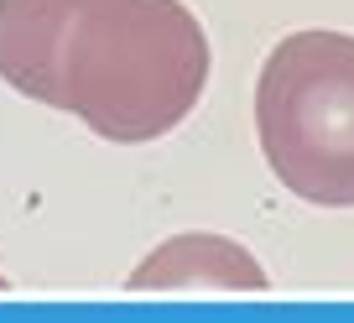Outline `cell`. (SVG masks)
I'll return each mask as SVG.
<instances>
[{"instance_id":"cell-1","label":"cell","mask_w":354,"mask_h":323,"mask_svg":"<svg viewBox=\"0 0 354 323\" xmlns=\"http://www.w3.org/2000/svg\"><path fill=\"white\" fill-rule=\"evenodd\" d=\"M209 63L203 21L183 0H0V78L115 146L188 120Z\"/></svg>"},{"instance_id":"cell-2","label":"cell","mask_w":354,"mask_h":323,"mask_svg":"<svg viewBox=\"0 0 354 323\" xmlns=\"http://www.w3.org/2000/svg\"><path fill=\"white\" fill-rule=\"evenodd\" d=\"M255 136L287 193L354 209V37L297 32L255 78Z\"/></svg>"},{"instance_id":"cell-3","label":"cell","mask_w":354,"mask_h":323,"mask_svg":"<svg viewBox=\"0 0 354 323\" xmlns=\"http://www.w3.org/2000/svg\"><path fill=\"white\" fill-rule=\"evenodd\" d=\"M131 292H177V287H224V292H266L271 277L245 246L224 240V234H177L167 246H156L125 282Z\"/></svg>"},{"instance_id":"cell-4","label":"cell","mask_w":354,"mask_h":323,"mask_svg":"<svg viewBox=\"0 0 354 323\" xmlns=\"http://www.w3.org/2000/svg\"><path fill=\"white\" fill-rule=\"evenodd\" d=\"M0 287H6V277H0Z\"/></svg>"}]
</instances>
